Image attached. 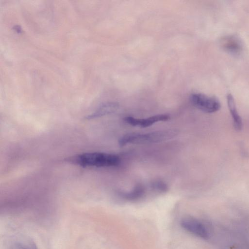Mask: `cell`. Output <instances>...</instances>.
Wrapping results in <instances>:
<instances>
[{
    "label": "cell",
    "instance_id": "obj_1",
    "mask_svg": "<svg viewBox=\"0 0 249 249\" xmlns=\"http://www.w3.org/2000/svg\"><path fill=\"white\" fill-rule=\"evenodd\" d=\"M178 133V130L176 129L157 130L146 133H129L122 137L119 140V144L121 146H124L128 143L144 144L160 142L172 139Z\"/></svg>",
    "mask_w": 249,
    "mask_h": 249
},
{
    "label": "cell",
    "instance_id": "obj_2",
    "mask_svg": "<svg viewBox=\"0 0 249 249\" xmlns=\"http://www.w3.org/2000/svg\"><path fill=\"white\" fill-rule=\"evenodd\" d=\"M77 164L84 167H110L120 164V158L117 155L101 152L87 153L74 158Z\"/></svg>",
    "mask_w": 249,
    "mask_h": 249
},
{
    "label": "cell",
    "instance_id": "obj_3",
    "mask_svg": "<svg viewBox=\"0 0 249 249\" xmlns=\"http://www.w3.org/2000/svg\"><path fill=\"white\" fill-rule=\"evenodd\" d=\"M181 227L188 232L205 240L212 237L211 225L193 217H185L180 222Z\"/></svg>",
    "mask_w": 249,
    "mask_h": 249
},
{
    "label": "cell",
    "instance_id": "obj_4",
    "mask_svg": "<svg viewBox=\"0 0 249 249\" xmlns=\"http://www.w3.org/2000/svg\"><path fill=\"white\" fill-rule=\"evenodd\" d=\"M190 100L195 107L206 113L216 112L221 107L220 103L216 98L201 93L192 94Z\"/></svg>",
    "mask_w": 249,
    "mask_h": 249
},
{
    "label": "cell",
    "instance_id": "obj_5",
    "mask_svg": "<svg viewBox=\"0 0 249 249\" xmlns=\"http://www.w3.org/2000/svg\"><path fill=\"white\" fill-rule=\"evenodd\" d=\"M170 119V116L167 114H158L144 119L136 118L127 116L124 118V121L129 124L135 126H140L145 128L151 126L159 122L167 121Z\"/></svg>",
    "mask_w": 249,
    "mask_h": 249
},
{
    "label": "cell",
    "instance_id": "obj_6",
    "mask_svg": "<svg viewBox=\"0 0 249 249\" xmlns=\"http://www.w3.org/2000/svg\"><path fill=\"white\" fill-rule=\"evenodd\" d=\"M227 100L232 117L233 127L236 131H240L243 127L242 120L237 111L234 98L231 94L227 95Z\"/></svg>",
    "mask_w": 249,
    "mask_h": 249
},
{
    "label": "cell",
    "instance_id": "obj_7",
    "mask_svg": "<svg viewBox=\"0 0 249 249\" xmlns=\"http://www.w3.org/2000/svg\"><path fill=\"white\" fill-rule=\"evenodd\" d=\"M119 105L115 102H108L102 105L94 112L86 118L92 119L115 113L119 108Z\"/></svg>",
    "mask_w": 249,
    "mask_h": 249
},
{
    "label": "cell",
    "instance_id": "obj_8",
    "mask_svg": "<svg viewBox=\"0 0 249 249\" xmlns=\"http://www.w3.org/2000/svg\"><path fill=\"white\" fill-rule=\"evenodd\" d=\"M219 249H249V240L248 238L232 239L223 242Z\"/></svg>",
    "mask_w": 249,
    "mask_h": 249
},
{
    "label": "cell",
    "instance_id": "obj_9",
    "mask_svg": "<svg viewBox=\"0 0 249 249\" xmlns=\"http://www.w3.org/2000/svg\"><path fill=\"white\" fill-rule=\"evenodd\" d=\"M222 44L226 50L233 53H238L242 50L240 41L234 36H229L224 38Z\"/></svg>",
    "mask_w": 249,
    "mask_h": 249
},
{
    "label": "cell",
    "instance_id": "obj_10",
    "mask_svg": "<svg viewBox=\"0 0 249 249\" xmlns=\"http://www.w3.org/2000/svg\"><path fill=\"white\" fill-rule=\"evenodd\" d=\"M145 191L144 186L138 184L130 191H121L119 194L123 198L129 201H133L141 198L144 195Z\"/></svg>",
    "mask_w": 249,
    "mask_h": 249
},
{
    "label": "cell",
    "instance_id": "obj_11",
    "mask_svg": "<svg viewBox=\"0 0 249 249\" xmlns=\"http://www.w3.org/2000/svg\"><path fill=\"white\" fill-rule=\"evenodd\" d=\"M9 249H38L35 244L29 240L17 241L12 244Z\"/></svg>",
    "mask_w": 249,
    "mask_h": 249
},
{
    "label": "cell",
    "instance_id": "obj_12",
    "mask_svg": "<svg viewBox=\"0 0 249 249\" xmlns=\"http://www.w3.org/2000/svg\"><path fill=\"white\" fill-rule=\"evenodd\" d=\"M150 187L154 191L160 193L166 192L168 189L167 184L160 180L153 181L151 182Z\"/></svg>",
    "mask_w": 249,
    "mask_h": 249
}]
</instances>
